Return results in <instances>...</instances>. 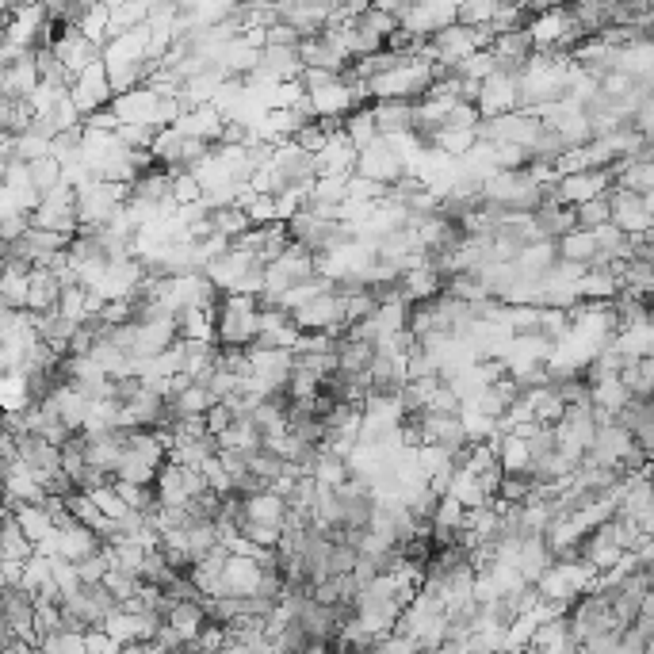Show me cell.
<instances>
[{"mask_svg":"<svg viewBox=\"0 0 654 654\" xmlns=\"http://www.w3.org/2000/svg\"><path fill=\"white\" fill-rule=\"evenodd\" d=\"M257 299L249 295H222L215 306V345L222 352L249 349L257 337Z\"/></svg>","mask_w":654,"mask_h":654,"instance_id":"6da1fadb","label":"cell"},{"mask_svg":"<svg viewBox=\"0 0 654 654\" xmlns=\"http://www.w3.org/2000/svg\"><path fill=\"white\" fill-rule=\"evenodd\" d=\"M436 81V66H425V62H402V66L387 69V73H379V77H371L368 81V100H406V104H417L429 85Z\"/></svg>","mask_w":654,"mask_h":654,"instance_id":"7a4b0ae2","label":"cell"},{"mask_svg":"<svg viewBox=\"0 0 654 654\" xmlns=\"http://www.w3.org/2000/svg\"><path fill=\"white\" fill-rule=\"evenodd\" d=\"M27 222H31L35 230H46V234L73 238V234L81 230V222H77V196H73V188L58 184L50 196L39 199V207L27 215Z\"/></svg>","mask_w":654,"mask_h":654,"instance_id":"3957f363","label":"cell"},{"mask_svg":"<svg viewBox=\"0 0 654 654\" xmlns=\"http://www.w3.org/2000/svg\"><path fill=\"white\" fill-rule=\"evenodd\" d=\"M394 20H398L402 35H410L414 43H425V39H433L436 31L456 23V4H444V0H436V4H402Z\"/></svg>","mask_w":654,"mask_h":654,"instance_id":"277c9868","label":"cell"},{"mask_svg":"<svg viewBox=\"0 0 654 654\" xmlns=\"http://www.w3.org/2000/svg\"><path fill=\"white\" fill-rule=\"evenodd\" d=\"M111 81H108V69L104 62H92L88 69H81L73 81H69V104L77 108L81 115V123H85L88 115H96V111H104L111 104Z\"/></svg>","mask_w":654,"mask_h":654,"instance_id":"5b68a950","label":"cell"},{"mask_svg":"<svg viewBox=\"0 0 654 654\" xmlns=\"http://www.w3.org/2000/svg\"><path fill=\"white\" fill-rule=\"evenodd\" d=\"M609 222L628 234V238H643L651 234V211H654V199L651 196H632L624 188H609Z\"/></svg>","mask_w":654,"mask_h":654,"instance_id":"8992f818","label":"cell"},{"mask_svg":"<svg viewBox=\"0 0 654 654\" xmlns=\"http://www.w3.org/2000/svg\"><path fill=\"white\" fill-rule=\"evenodd\" d=\"M46 50L54 54V62H58V66L66 69L69 81H73L81 69L92 66V62H100V46L88 43V39L81 35V31H77V27H58V35L50 39V46H46Z\"/></svg>","mask_w":654,"mask_h":654,"instance_id":"52a82bcc","label":"cell"},{"mask_svg":"<svg viewBox=\"0 0 654 654\" xmlns=\"http://www.w3.org/2000/svg\"><path fill=\"white\" fill-rule=\"evenodd\" d=\"M0 620L12 639L20 643H39L35 639V597H27L20 586L0 589Z\"/></svg>","mask_w":654,"mask_h":654,"instance_id":"ba28073f","label":"cell"},{"mask_svg":"<svg viewBox=\"0 0 654 654\" xmlns=\"http://www.w3.org/2000/svg\"><path fill=\"white\" fill-rule=\"evenodd\" d=\"M352 176H364V180H371V184L391 188L394 180H402V176H406V169H402V161L387 150V142H383V138H375L371 146L356 150V169H352Z\"/></svg>","mask_w":654,"mask_h":654,"instance_id":"9c48e42d","label":"cell"},{"mask_svg":"<svg viewBox=\"0 0 654 654\" xmlns=\"http://www.w3.org/2000/svg\"><path fill=\"white\" fill-rule=\"evenodd\" d=\"M157 104H161V96H157L150 85H138V88H131V92L111 96L108 111L115 115L119 127H146V131H150V119H153V111H157Z\"/></svg>","mask_w":654,"mask_h":654,"instance_id":"30bf717a","label":"cell"},{"mask_svg":"<svg viewBox=\"0 0 654 654\" xmlns=\"http://www.w3.org/2000/svg\"><path fill=\"white\" fill-rule=\"evenodd\" d=\"M609 188H612V169H593V173L563 176V180L555 184V196H559L563 207H582L589 199L609 196Z\"/></svg>","mask_w":654,"mask_h":654,"instance_id":"8fae6325","label":"cell"},{"mask_svg":"<svg viewBox=\"0 0 654 654\" xmlns=\"http://www.w3.org/2000/svg\"><path fill=\"white\" fill-rule=\"evenodd\" d=\"M475 108H479V119H498V115L517 111V77H513V73H502V69H498L494 77H486L479 85Z\"/></svg>","mask_w":654,"mask_h":654,"instance_id":"7c38bea8","label":"cell"},{"mask_svg":"<svg viewBox=\"0 0 654 654\" xmlns=\"http://www.w3.org/2000/svg\"><path fill=\"white\" fill-rule=\"evenodd\" d=\"M261 578H264V570L257 567L253 559L230 555L226 567H222V574H218V589H222V597H257Z\"/></svg>","mask_w":654,"mask_h":654,"instance_id":"4fadbf2b","label":"cell"},{"mask_svg":"<svg viewBox=\"0 0 654 654\" xmlns=\"http://www.w3.org/2000/svg\"><path fill=\"white\" fill-rule=\"evenodd\" d=\"M356 169V150L341 131H333L326 138V146L314 153V180L318 176H352Z\"/></svg>","mask_w":654,"mask_h":654,"instance_id":"5bb4252c","label":"cell"},{"mask_svg":"<svg viewBox=\"0 0 654 654\" xmlns=\"http://www.w3.org/2000/svg\"><path fill=\"white\" fill-rule=\"evenodd\" d=\"M222 115H218L211 104H203V108H192V111H180V119L173 123V131L180 138H196V142H207V146H218V138H222Z\"/></svg>","mask_w":654,"mask_h":654,"instance_id":"9a60e30c","label":"cell"},{"mask_svg":"<svg viewBox=\"0 0 654 654\" xmlns=\"http://www.w3.org/2000/svg\"><path fill=\"white\" fill-rule=\"evenodd\" d=\"M241 505V517L238 521H253V524H272V528H284L287 517V502L276 494V490H253L238 498Z\"/></svg>","mask_w":654,"mask_h":654,"instance_id":"2e32d148","label":"cell"},{"mask_svg":"<svg viewBox=\"0 0 654 654\" xmlns=\"http://www.w3.org/2000/svg\"><path fill=\"white\" fill-rule=\"evenodd\" d=\"M77 436H81V433H77ZM123 440H127V433H108V436H96V440H85V436H81V448H85V467H92V471H100V475L115 479L119 459H123Z\"/></svg>","mask_w":654,"mask_h":654,"instance_id":"e0dca14e","label":"cell"},{"mask_svg":"<svg viewBox=\"0 0 654 654\" xmlns=\"http://www.w3.org/2000/svg\"><path fill=\"white\" fill-rule=\"evenodd\" d=\"M165 628H169L184 647H196L199 632L207 628L203 601H180V605H169V612H165Z\"/></svg>","mask_w":654,"mask_h":654,"instance_id":"ac0fdd59","label":"cell"},{"mask_svg":"<svg viewBox=\"0 0 654 654\" xmlns=\"http://www.w3.org/2000/svg\"><path fill=\"white\" fill-rule=\"evenodd\" d=\"M58 299H62V287L54 280L50 268H31L27 272V314H54L58 310Z\"/></svg>","mask_w":654,"mask_h":654,"instance_id":"d6986e66","label":"cell"},{"mask_svg":"<svg viewBox=\"0 0 654 654\" xmlns=\"http://www.w3.org/2000/svg\"><path fill=\"white\" fill-rule=\"evenodd\" d=\"M620 295V284L605 264H589L578 280V303H612Z\"/></svg>","mask_w":654,"mask_h":654,"instance_id":"ffe728a7","label":"cell"},{"mask_svg":"<svg viewBox=\"0 0 654 654\" xmlns=\"http://www.w3.org/2000/svg\"><path fill=\"white\" fill-rule=\"evenodd\" d=\"M368 111L375 119L379 138L394 131H414V104H406V100H375V104H368Z\"/></svg>","mask_w":654,"mask_h":654,"instance_id":"44dd1931","label":"cell"},{"mask_svg":"<svg viewBox=\"0 0 654 654\" xmlns=\"http://www.w3.org/2000/svg\"><path fill=\"white\" fill-rule=\"evenodd\" d=\"M176 341L215 345V310H180L176 314Z\"/></svg>","mask_w":654,"mask_h":654,"instance_id":"7402d4cb","label":"cell"},{"mask_svg":"<svg viewBox=\"0 0 654 654\" xmlns=\"http://www.w3.org/2000/svg\"><path fill=\"white\" fill-rule=\"evenodd\" d=\"M215 448L218 452H230V456H253L257 448H261V433L249 425V421H234L230 429L222 436H215Z\"/></svg>","mask_w":654,"mask_h":654,"instance_id":"603a6c76","label":"cell"},{"mask_svg":"<svg viewBox=\"0 0 654 654\" xmlns=\"http://www.w3.org/2000/svg\"><path fill=\"white\" fill-rule=\"evenodd\" d=\"M12 517H16L23 540H27L31 547H39L43 540L54 536V524H50V517H46L39 505H16V509H12Z\"/></svg>","mask_w":654,"mask_h":654,"instance_id":"cb8c5ba5","label":"cell"},{"mask_svg":"<svg viewBox=\"0 0 654 654\" xmlns=\"http://www.w3.org/2000/svg\"><path fill=\"white\" fill-rule=\"evenodd\" d=\"M632 402V394L624 391L620 379H601V383H589V406L593 410H605V414H620L624 406Z\"/></svg>","mask_w":654,"mask_h":654,"instance_id":"d4e9b609","label":"cell"},{"mask_svg":"<svg viewBox=\"0 0 654 654\" xmlns=\"http://www.w3.org/2000/svg\"><path fill=\"white\" fill-rule=\"evenodd\" d=\"M620 383H624V391L632 394V398H643V402H651V387H654V360H628L624 371H620Z\"/></svg>","mask_w":654,"mask_h":654,"instance_id":"484cf974","label":"cell"},{"mask_svg":"<svg viewBox=\"0 0 654 654\" xmlns=\"http://www.w3.org/2000/svg\"><path fill=\"white\" fill-rule=\"evenodd\" d=\"M310 479L318 482L322 490H337V486L349 482V463L337 459V456H329V452H318L314 467H310Z\"/></svg>","mask_w":654,"mask_h":654,"instance_id":"4316f807","label":"cell"},{"mask_svg":"<svg viewBox=\"0 0 654 654\" xmlns=\"http://www.w3.org/2000/svg\"><path fill=\"white\" fill-rule=\"evenodd\" d=\"M341 134L352 142V150H364V146H371V142L379 138L375 119H371L368 108H356L352 115H345V119H341Z\"/></svg>","mask_w":654,"mask_h":654,"instance_id":"83f0119b","label":"cell"},{"mask_svg":"<svg viewBox=\"0 0 654 654\" xmlns=\"http://www.w3.org/2000/svg\"><path fill=\"white\" fill-rule=\"evenodd\" d=\"M345 196H349V176H318V180H310V203L341 207Z\"/></svg>","mask_w":654,"mask_h":654,"instance_id":"f1b7e54d","label":"cell"},{"mask_svg":"<svg viewBox=\"0 0 654 654\" xmlns=\"http://www.w3.org/2000/svg\"><path fill=\"white\" fill-rule=\"evenodd\" d=\"M211 230H215L218 238L238 241L241 234L253 230V226H249V218H245L241 207H218V211H211Z\"/></svg>","mask_w":654,"mask_h":654,"instance_id":"f546056e","label":"cell"},{"mask_svg":"<svg viewBox=\"0 0 654 654\" xmlns=\"http://www.w3.org/2000/svg\"><path fill=\"white\" fill-rule=\"evenodd\" d=\"M452 73H456L459 81H475V85H482L486 77H494V73H498V58H494L490 50H475V54H471V58H463Z\"/></svg>","mask_w":654,"mask_h":654,"instance_id":"4dcf8cb0","label":"cell"},{"mask_svg":"<svg viewBox=\"0 0 654 654\" xmlns=\"http://www.w3.org/2000/svg\"><path fill=\"white\" fill-rule=\"evenodd\" d=\"M498 8H502V4H486V0L456 4V23H459V27H471V31H479V27H490V23H494Z\"/></svg>","mask_w":654,"mask_h":654,"instance_id":"1f68e13d","label":"cell"},{"mask_svg":"<svg viewBox=\"0 0 654 654\" xmlns=\"http://www.w3.org/2000/svg\"><path fill=\"white\" fill-rule=\"evenodd\" d=\"M27 176H31V188H35L39 196H50V192L62 184V165H58L54 157H43V161L27 165Z\"/></svg>","mask_w":654,"mask_h":654,"instance_id":"d6a6232c","label":"cell"},{"mask_svg":"<svg viewBox=\"0 0 654 654\" xmlns=\"http://www.w3.org/2000/svg\"><path fill=\"white\" fill-rule=\"evenodd\" d=\"M88 498H92V505L100 509V517H104V521H123V517L131 513L127 505L119 502V494L111 490V482H104V486H96V490H88Z\"/></svg>","mask_w":654,"mask_h":654,"instance_id":"836d02e7","label":"cell"},{"mask_svg":"<svg viewBox=\"0 0 654 654\" xmlns=\"http://www.w3.org/2000/svg\"><path fill=\"white\" fill-rule=\"evenodd\" d=\"M43 157H50V142H46V138H39L35 131L16 134V161L35 165V161H43Z\"/></svg>","mask_w":654,"mask_h":654,"instance_id":"e575fe53","label":"cell"},{"mask_svg":"<svg viewBox=\"0 0 654 654\" xmlns=\"http://www.w3.org/2000/svg\"><path fill=\"white\" fill-rule=\"evenodd\" d=\"M39 647H43V654H88L85 651V635H77V632L46 635V639H39Z\"/></svg>","mask_w":654,"mask_h":654,"instance_id":"d590c367","label":"cell"},{"mask_svg":"<svg viewBox=\"0 0 654 654\" xmlns=\"http://www.w3.org/2000/svg\"><path fill=\"white\" fill-rule=\"evenodd\" d=\"M574 222L582 226V230H597V226H605L609 222V199H589L582 207H574Z\"/></svg>","mask_w":654,"mask_h":654,"instance_id":"8d00e7d4","label":"cell"},{"mask_svg":"<svg viewBox=\"0 0 654 654\" xmlns=\"http://www.w3.org/2000/svg\"><path fill=\"white\" fill-rule=\"evenodd\" d=\"M479 108L475 104H452V111L444 115V123L440 127H448V131H479Z\"/></svg>","mask_w":654,"mask_h":654,"instance_id":"74e56055","label":"cell"},{"mask_svg":"<svg viewBox=\"0 0 654 654\" xmlns=\"http://www.w3.org/2000/svg\"><path fill=\"white\" fill-rule=\"evenodd\" d=\"M169 176H173V203L176 207H192V203L203 199V192H199V184L192 173H169Z\"/></svg>","mask_w":654,"mask_h":654,"instance_id":"f35d334b","label":"cell"},{"mask_svg":"<svg viewBox=\"0 0 654 654\" xmlns=\"http://www.w3.org/2000/svg\"><path fill=\"white\" fill-rule=\"evenodd\" d=\"M234 421H238V417H234V410H230L226 402H215V406H211V410L203 414V429H207V436L215 440V436L226 433V429H230Z\"/></svg>","mask_w":654,"mask_h":654,"instance_id":"ab89813d","label":"cell"},{"mask_svg":"<svg viewBox=\"0 0 654 654\" xmlns=\"http://www.w3.org/2000/svg\"><path fill=\"white\" fill-rule=\"evenodd\" d=\"M326 138H329V134L322 131V123H303V127H299V134H295L291 142H295V146H299L303 153H310V157H314V153L326 146Z\"/></svg>","mask_w":654,"mask_h":654,"instance_id":"60d3db41","label":"cell"},{"mask_svg":"<svg viewBox=\"0 0 654 654\" xmlns=\"http://www.w3.org/2000/svg\"><path fill=\"white\" fill-rule=\"evenodd\" d=\"M264 46H284V50H295V46H299V31L276 20L268 31H264Z\"/></svg>","mask_w":654,"mask_h":654,"instance_id":"b9f144b4","label":"cell"},{"mask_svg":"<svg viewBox=\"0 0 654 654\" xmlns=\"http://www.w3.org/2000/svg\"><path fill=\"white\" fill-rule=\"evenodd\" d=\"M85 651L88 654H119V643L108 639L100 628H92V632H85Z\"/></svg>","mask_w":654,"mask_h":654,"instance_id":"7bdbcfd3","label":"cell"},{"mask_svg":"<svg viewBox=\"0 0 654 654\" xmlns=\"http://www.w3.org/2000/svg\"><path fill=\"white\" fill-rule=\"evenodd\" d=\"M16 215H23V211H20V207H16V199H12V192H8L4 184H0V222H4V218H16Z\"/></svg>","mask_w":654,"mask_h":654,"instance_id":"ee69618b","label":"cell"}]
</instances>
